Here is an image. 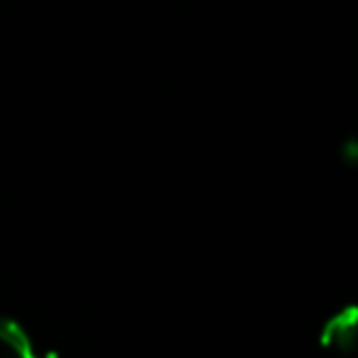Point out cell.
Returning a JSON list of instances; mask_svg holds the SVG:
<instances>
[{
	"label": "cell",
	"mask_w": 358,
	"mask_h": 358,
	"mask_svg": "<svg viewBox=\"0 0 358 358\" xmlns=\"http://www.w3.org/2000/svg\"><path fill=\"white\" fill-rule=\"evenodd\" d=\"M322 346L338 353H348L358 346V307H343L327 319L322 329Z\"/></svg>",
	"instance_id": "1"
},
{
	"label": "cell",
	"mask_w": 358,
	"mask_h": 358,
	"mask_svg": "<svg viewBox=\"0 0 358 358\" xmlns=\"http://www.w3.org/2000/svg\"><path fill=\"white\" fill-rule=\"evenodd\" d=\"M0 358H40L27 331L13 319H0Z\"/></svg>",
	"instance_id": "2"
},
{
	"label": "cell",
	"mask_w": 358,
	"mask_h": 358,
	"mask_svg": "<svg viewBox=\"0 0 358 358\" xmlns=\"http://www.w3.org/2000/svg\"><path fill=\"white\" fill-rule=\"evenodd\" d=\"M346 155H348V157H353V159H358V130L346 140Z\"/></svg>",
	"instance_id": "3"
}]
</instances>
